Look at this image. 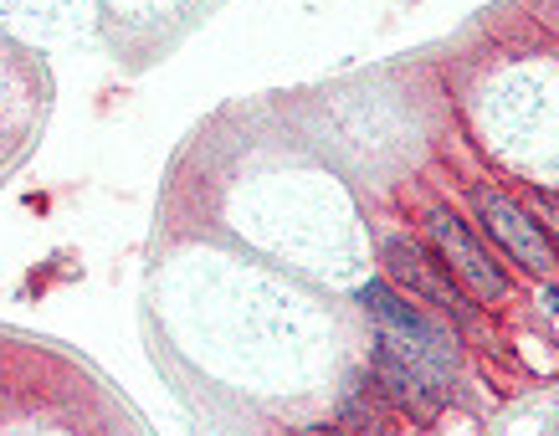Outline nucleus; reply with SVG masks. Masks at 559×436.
Instances as JSON below:
<instances>
[{
  "label": "nucleus",
  "mask_w": 559,
  "mask_h": 436,
  "mask_svg": "<svg viewBox=\"0 0 559 436\" xmlns=\"http://www.w3.org/2000/svg\"><path fill=\"white\" fill-rule=\"evenodd\" d=\"M390 411H395V401L374 386V375H370V380H359L355 396H344L340 432L344 436H390Z\"/></svg>",
  "instance_id": "20e7f679"
},
{
  "label": "nucleus",
  "mask_w": 559,
  "mask_h": 436,
  "mask_svg": "<svg viewBox=\"0 0 559 436\" xmlns=\"http://www.w3.org/2000/svg\"><path fill=\"white\" fill-rule=\"evenodd\" d=\"M477 216H483V226H488L503 247H509L519 262H524L528 272H555V247H549V236L539 232V221H528L519 205L509 201V196H498V190H477Z\"/></svg>",
  "instance_id": "7ed1b4c3"
},
{
  "label": "nucleus",
  "mask_w": 559,
  "mask_h": 436,
  "mask_svg": "<svg viewBox=\"0 0 559 436\" xmlns=\"http://www.w3.org/2000/svg\"><path fill=\"white\" fill-rule=\"evenodd\" d=\"M380 262H385V272H390V278H395L401 287H406V293H416L421 303L441 308L447 319H457V323L473 319V308H467V298H462V287L452 283V268H447L437 252H426L421 241H406V236H395V241H385Z\"/></svg>",
  "instance_id": "f257e3e1"
},
{
  "label": "nucleus",
  "mask_w": 559,
  "mask_h": 436,
  "mask_svg": "<svg viewBox=\"0 0 559 436\" xmlns=\"http://www.w3.org/2000/svg\"><path fill=\"white\" fill-rule=\"evenodd\" d=\"M539 205H544V216L559 226V196H539Z\"/></svg>",
  "instance_id": "39448f33"
},
{
  "label": "nucleus",
  "mask_w": 559,
  "mask_h": 436,
  "mask_svg": "<svg viewBox=\"0 0 559 436\" xmlns=\"http://www.w3.org/2000/svg\"><path fill=\"white\" fill-rule=\"evenodd\" d=\"M431 236H437L441 262L452 268V278H462V283L473 287L477 298H503V293H509V278H503V268H498V262L483 252V241L467 232V221H462L457 211L437 205V211H431Z\"/></svg>",
  "instance_id": "f03ea898"
},
{
  "label": "nucleus",
  "mask_w": 559,
  "mask_h": 436,
  "mask_svg": "<svg viewBox=\"0 0 559 436\" xmlns=\"http://www.w3.org/2000/svg\"><path fill=\"white\" fill-rule=\"evenodd\" d=\"M304 436H344V432H340V426H308Z\"/></svg>",
  "instance_id": "423d86ee"
}]
</instances>
